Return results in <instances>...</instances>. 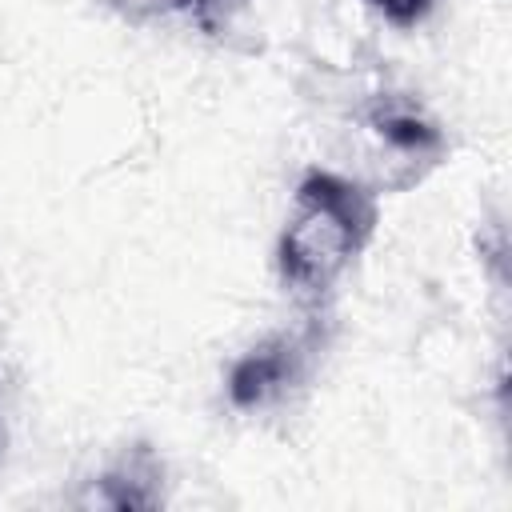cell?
<instances>
[{
  "mask_svg": "<svg viewBox=\"0 0 512 512\" xmlns=\"http://www.w3.org/2000/svg\"><path fill=\"white\" fill-rule=\"evenodd\" d=\"M376 132H380L396 152H404V156H432V152L440 148L436 128H428L416 112H404V108L376 116Z\"/></svg>",
  "mask_w": 512,
  "mask_h": 512,
  "instance_id": "277c9868",
  "label": "cell"
},
{
  "mask_svg": "<svg viewBox=\"0 0 512 512\" xmlns=\"http://www.w3.org/2000/svg\"><path fill=\"white\" fill-rule=\"evenodd\" d=\"M372 4H376V12H380L384 20H392V24H400V28L424 20V12L432 8V0H372Z\"/></svg>",
  "mask_w": 512,
  "mask_h": 512,
  "instance_id": "5b68a950",
  "label": "cell"
},
{
  "mask_svg": "<svg viewBox=\"0 0 512 512\" xmlns=\"http://www.w3.org/2000/svg\"><path fill=\"white\" fill-rule=\"evenodd\" d=\"M376 228V196L340 172L312 168L292 196V216L280 236V276L300 296L328 292L360 256Z\"/></svg>",
  "mask_w": 512,
  "mask_h": 512,
  "instance_id": "6da1fadb",
  "label": "cell"
},
{
  "mask_svg": "<svg viewBox=\"0 0 512 512\" xmlns=\"http://www.w3.org/2000/svg\"><path fill=\"white\" fill-rule=\"evenodd\" d=\"M156 480H160V468L148 452H136L132 460H124L116 472H108L100 480V496H92L96 504H108V508H148L156 504Z\"/></svg>",
  "mask_w": 512,
  "mask_h": 512,
  "instance_id": "3957f363",
  "label": "cell"
},
{
  "mask_svg": "<svg viewBox=\"0 0 512 512\" xmlns=\"http://www.w3.org/2000/svg\"><path fill=\"white\" fill-rule=\"evenodd\" d=\"M304 364V344L296 336H276L252 352H244L228 372V396L236 408H260L276 392H284Z\"/></svg>",
  "mask_w": 512,
  "mask_h": 512,
  "instance_id": "7a4b0ae2",
  "label": "cell"
},
{
  "mask_svg": "<svg viewBox=\"0 0 512 512\" xmlns=\"http://www.w3.org/2000/svg\"><path fill=\"white\" fill-rule=\"evenodd\" d=\"M244 0H172V8H192L200 20H212V16H228L232 8H240Z\"/></svg>",
  "mask_w": 512,
  "mask_h": 512,
  "instance_id": "8992f818",
  "label": "cell"
}]
</instances>
